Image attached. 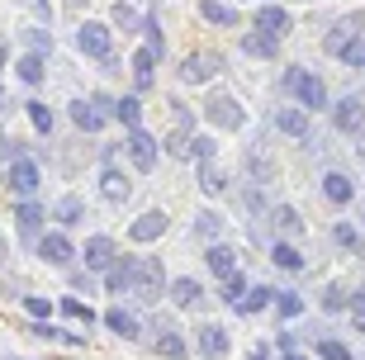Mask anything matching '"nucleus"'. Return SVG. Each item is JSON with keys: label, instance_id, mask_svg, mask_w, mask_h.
Masks as SVG:
<instances>
[{"label": "nucleus", "instance_id": "2", "mask_svg": "<svg viewBox=\"0 0 365 360\" xmlns=\"http://www.w3.org/2000/svg\"><path fill=\"white\" fill-rule=\"evenodd\" d=\"M133 294L138 299H157L162 294V266L152 256H138L133 261Z\"/></svg>", "mask_w": 365, "mask_h": 360}, {"label": "nucleus", "instance_id": "49", "mask_svg": "<svg viewBox=\"0 0 365 360\" xmlns=\"http://www.w3.org/2000/svg\"><path fill=\"white\" fill-rule=\"evenodd\" d=\"M351 313L365 322V289H361V294H351Z\"/></svg>", "mask_w": 365, "mask_h": 360}, {"label": "nucleus", "instance_id": "14", "mask_svg": "<svg viewBox=\"0 0 365 360\" xmlns=\"http://www.w3.org/2000/svg\"><path fill=\"white\" fill-rule=\"evenodd\" d=\"M275 128L289 133V138H304L309 133V109H280V114H275Z\"/></svg>", "mask_w": 365, "mask_h": 360}, {"label": "nucleus", "instance_id": "50", "mask_svg": "<svg viewBox=\"0 0 365 360\" xmlns=\"http://www.w3.org/2000/svg\"><path fill=\"white\" fill-rule=\"evenodd\" d=\"M284 360H304V356H299V351H284Z\"/></svg>", "mask_w": 365, "mask_h": 360}, {"label": "nucleus", "instance_id": "46", "mask_svg": "<svg viewBox=\"0 0 365 360\" xmlns=\"http://www.w3.org/2000/svg\"><path fill=\"white\" fill-rule=\"evenodd\" d=\"M195 157L209 161V157H214V143H209V138H195Z\"/></svg>", "mask_w": 365, "mask_h": 360}, {"label": "nucleus", "instance_id": "18", "mask_svg": "<svg viewBox=\"0 0 365 360\" xmlns=\"http://www.w3.org/2000/svg\"><path fill=\"white\" fill-rule=\"evenodd\" d=\"M323 195H327L332 204H351V180H346L341 171H327V175H323Z\"/></svg>", "mask_w": 365, "mask_h": 360}, {"label": "nucleus", "instance_id": "20", "mask_svg": "<svg viewBox=\"0 0 365 360\" xmlns=\"http://www.w3.org/2000/svg\"><path fill=\"white\" fill-rule=\"evenodd\" d=\"M100 195H105L109 204H123V200H128V180H123L119 171H105V175H100Z\"/></svg>", "mask_w": 365, "mask_h": 360}, {"label": "nucleus", "instance_id": "36", "mask_svg": "<svg viewBox=\"0 0 365 360\" xmlns=\"http://www.w3.org/2000/svg\"><path fill=\"white\" fill-rule=\"evenodd\" d=\"M62 313H67V318H76V322H86V327L95 322V313L81 304V299H67V304H62Z\"/></svg>", "mask_w": 365, "mask_h": 360}, {"label": "nucleus", "instance_id": "31", "mask_svg": "<svg viewBox=\"0 0 365 360\" xmlns=\"http://www.w3.org/2000/svg\"><path fill=\"white\" fill-rule=\"evenodd\" d=\"M81 214H86V209H81V200H76V195H67V200H62V204H57V223H81Z\"/></svg>", "mask_w": 365, "mask_h": 360}, {"label": "nucleus", "instance_id": "37", "mask_svg": "<svg viewBox=\"0 0 365 360\" xmlns=\"http://www.w3.org/2000/svg\"><path fill=\"white\" fill-rule=\"evenodd\" d=\"M275 304H280L284 318H299V313H304V299H299V294H289V289H284L280 299H275Z\"/></svg>", "mask_w": 365, "mask_h": 360}, {"label": "nucleus", "instance_id": "3", "mask_svg": "<svg viewBox=\"0 0 365 360\" xmlns=\"http://www.w3.org/2000/svg\"><path fill=\"white\" fill-rule=\"evenodd\" d=\"M204 114H209L214 123H223V128H242V119H247L242 105H237L232 95H214V100L204 105Z\"/></svg>", "mask_w": 365, "mask_h": 360}, {"label": "nucleus", "instance_id": "35", "mask_svg": "<svg viewBox=\"0 0 365 360\" xmlns=\"http://www.w3.org/2000/svg\"><path fill=\"white\" fill-rule=\"evenodd\" d=\"M195 232H200V237H218V232H223V218L218 214H200L195 218Z\"/></svg>", "mask_w": 365, "mask_h": 360}, {"label": "nucleus", "instance_id": "48", "mask_svg": "<svg viewBox=\"0 0 365 360\" xmlns=\"http://www.w3.org/2000/svg\"><path fill=\"white\" fill-rule=\"evenodd\" d=\"M323 304H327V308H346V289H327Z\"/></svg>", "mask_w": 365, "mask_h": 360}, {"label": "nucleus", "instance_id": "26", "mask_svg": "<svg viewBox=\"0 0 365 360\" xmlns=\"http://www.w3.org/2000/svg\"><path fill=\"white\" fill-rule=\"evenodd\" d=\"M242 53H252V57H275V38H266V34H247V38H242Z\"/></svg>", "mask_w": 365, "mask_h": 360}, {"label": "nucleus", "instance_id": "24", "mask_svg": "<svg viewBox=\"0 0 365 360\" xmlns=\"http://www.w3.org/2000/svg\"><path fill=\"white\" fill-rule=\"evenodd\" d=\"M271 261H275V266H280V270H304V256H299L294 247H289V242H275Z\"/></svg>", "mask_w": 365, "mask_h": 360}, {"label": "nucleus", "instance_id": "5", "mask_svg": "<svg viewBox=\"0 0 365 360\" xmlns=\"http://www.w3.org/2000/svg\"><path fill=\"white\" fill-rule=\"evenodd\" d=\"M361 14H351V19H341L337 29H332V34H327V53H337V57H346V48H351L356 38H361Z\"/></svg>", "mask_w": 365, "mask_h": 360}, {"label": "nucleus", "instance_id": "10", "mask_svg": "<svg viewBox=\"0 0 365 360\" xmlns=\"http://www.w3.org/2000/svg\"><path fill=\"white\" fill-rule=\"evenodd\" d=\"M162 232H166V214H162V209H152V214H143L133 227H128V237H133V242H157Z\"/></svg>", "mask_w": 365, "mask_h": 360}, {"label": "nucleus", "instance_id": "23", "mask_svg": "<svg viewBox=\"0 0 365 360\" xmlns=\"http://www.w3.org/2000/svg\"><path fill=\"white\" fill-rule=\"evenodd\" d=\"M114 114H119V123L128 128V133H133V128H138V119H143V105H138L133 95H123L119 105H114Z\"/></svg>", "mask_w": 365, "mask_h": 360}, {"label": "nucleus", "instance_id": "30", "mask_svg": "<svg viewBox=\"0 0 365 360\" xmlns=\"http://www.w3.org/2000/svg\"><path fill=\"white\" fill-rule=\"evenodd\" d=\"M271 299H275V289H247V299L237 304V313H261Z\"/></svg>", "mask_w": 365, "mask_h": 360}, {"label": "nucleus", "instance_id": "40", "mask_svg": "<svg viewBox=\"0 0 365 360\" xmlns=\"http://www.w3.org/2000/svg\"><path fill=\"white\" fill-rule=\"evenodd\" d=\"M143 29H148V53H152V57H162V48H166V43H162V29H157V19H148Z\"/></svg>", "mask_w": 365, "mask_h": 360}, {"label": "nucleus", "instance_id": "22", "mask_svg": "<svg viewBox=\"0 0 365 360\" xmlns=\"http://www.w3.org/2000/svg\"><path fill=\"white\" fill-rule=\"evenodd\" d=\"M14 223H19V232H38V223H43V209L34 200H24L19 209H14Z\"/></svg>", "mask_w": 365, "mask_h": 360}, {"label": "nucleus", "instance_id": "25", "mask_svg": "<svg viewBox=\"0 0 365 360\" xmlns=\"http://www.w3.org/2000/svg\"><path fill=\"white\" fill-rule=\"evenodd\" d=\"M105 322H109V332H119V336H138V322L123 313V308H109L105 313Z\"/></svg>", "mask_w": 365, "mask_h": 360}, {"label": "nucleus", "instance_id": "13", "mask_svg": "<svg viewBox=\"0 0 365 360\" xmlns=\"http://www.w3.org/2000/svg\"><path fill=\"white\" fill-rule=\"evenodd\" d=\"M257 29L266 34V38H275V43H280V34L289 29V14H284L280 5H266V10L257 14Z\"/></svg>", "mask_w": 365, "mask_h": 360}, {"label": "nucleus", "instance_id": "28", "mask_svg": "<svg viewBox=\"0 0 365 360\" xmlns=\"http://www.w3.org/2000/svg\"><path fill=\"white\" fill-rule=\"evenodd\" d=\"M204 19H214V24H237V10H228V5H218V0H204L200 5Z\"/></svg>", "mask_w": 365, "mask_h": 360}, {"label": "nucleus", "instance_id": "1", "mask_svg": "<svg viewBox=\"0 0 365 360\" xmlns=\"http://www.w3.org/2000/svg\"><path fill=\"white\" fill-rule=\"evenodd\" d=\"M284 86H289V91L299 95V105L304 109H323L327 105V91H323V81L313 76V71H289V76H284Z\"/></svg>", "mask_w": 365, "mask_h": 360}, {"label": "nucleus", "instance_id": "17", "mask_svg": "<svg viewBox=\"0 0 365 360\" xmlns=\"http://www.w3.org/2000/svg\"><path fill=\"white\" fill-rule=\"evenodd\" d=\"M200 351H204V356H228V332L214 327V322L200 327Z\"/></svg>", "mask_w": 365, "mask_h": 360}, {"label": "nucleus", "instance_id": "4", "mask_svg": "<svg viewBox=\"0 0 365 360\" xmlns=\"http://www.w3.org/2000/svg\"><path fill=\"white\" fill-rule=\"evenodd\" d=\"M128 157H133L138 171H152V166H157V138L133 128V133H128Z\"/></svg>", "mask_w": 365, "mask_h": 360}, {"label": "nucleus", "instance_id": "21", "mask_svg": "<svg viewBox=\"0 0 365 360\" xmlns=\"http://www.w3.org/2000/svg\"><path fill=\"white\" fill-rule=\"evenodd\" d=\"M114 261V242L109 237H91L86 242V266H109Z\"/></svg>", "mask_w": 365, "mask_h": 360}, {"label": "nucleus", "instance_id": "8", "mask_svg": "<svg viewBox=\"0 0 365 360\" xmlns=\"http://www.w3.org/2000/svg\"><path fill=\"white\" fill-rule=\"evenodd\" d=\"M218 71V57L214 53H190L185 62H180V81H190V86H195V81H209Z\"/></svg>", "mask_w": 365, "mask_h": 360}, {"label": "nucleus", "instance_id": "9", "mask_svg": "<svg viewBox=\"0 0 365 360\" xmlns=\"http://www.w3.org/2000/svg\"><path fill=\"white\" fill-rule=\"evenodd\" d=\"M38 180H43V175H38V166H34V161H14V166H10V180H5V185H10L14 195H24V200H29V195L38 190Z\"/></svg>", "mask_w": 365, "mask_h": 360}, {"label": "nucleus", "instance_id": "51", "mask_svg": "<svg viewBox=\"0 0 365 360\" xmlns=\"http://www.w3.org/2000/svg\"><path fill=\"white\" fill-rule=\"evenodd\" d=\"M0 71H5V48H0Z\"/></svg>", "mask_w": 365, "mask_h": 360}, {"label": "nucleus", "instance_id": "12", "mask_svg": "<svg viewBox=\"0 0 365 360\" xmlns=\"http://www.w3.org/2000/svg\"><path fill=\"white\" fill-rule=\"evenodd\" d=\"M332 119H337V128H341V133H356V128H361V123H365V105H361V100H351V95H346V100H341V105H337V114H332Z\"/></svg>", "mask_w": 365, "mask_h": 360}, {"label": "nucleus", "instance_id": "6", "mask_svg": "<svg viewBox=\"0 0 365 360\" xmlns=\"http://www.w3.org/2000/svg\"><path fill=\"white\" fill-rule=\"evenodd\" d=\"M76 48H81L86 57H109V29H105V24H81V34H76Z\"/></svg>", "mask_w": 365, "mask_h": 360}, {"label": "nucleus", "instance_id": "7", "mask_svg": "<svg viewBox=\"0 0 365 360\" xmlns=\"http://www.w3.org/2000/svg\"><path fill=\"white\" fill-rule=\"evenodd\" d=\"M105 100H76L71 105V119H76V128H86V133H100L105 128Z\"/></svg>", "mask_w": 365, "mask_h": 360}, {"label": "nucleus", "instance_id": "33", "mask_svg": "<svg viewBox=\"0 0 365 360\" xmlns=\"http://www.w3.org/2000/svg\"><path fill=\"white\" fill-rule=\"evenodd\" d=\"M242 299H247V280H242V275H232V280H223V304H232V308H237Z\"/></svg>", "mask_w": 365, "mask_h": 360}, {"label": "nucleus", "instance_id": "43", "mask_svg": "<svg viewBox=\"0 0 365 360\" xmlns=\"http://www.w3.org/2000/svg\"><path fill=\"white\" fill-rule=\"evenodd\" d=\"M346 67H365V38H356L351 48H346Z\"/></svg>", "mask_w": 365, "mask_h": 360}, {"label": "nucleus", "instance_id": "44", "mask_svg": "<svg viewBox=\"0 0 365 360\" xmlns=\"http://www.w3.org/2000/svg\"><path fill=\"white\" fill-rule=\"evenodd\" d=\"M29 38H34V53H53V38H48V34H43V29H34V34H29Z\"/></svg>", "mask_w": 365, "mask_h": 360}, {"label": "nucleus", "instance_id": "11", "mask_svg": "<svg viewBox=\"0 0 365 360\" xmlns=\"http://www.w3.org/2000/svg\"><path fill=\"white\" fill-rule=\"evenodd\" d=\"M38 256L48 261V266H67L71 261V242L62 237V232H48V237L38 242Z\"/></svg>", "mask_w": 365, "mask_h": 360}, {"label": "nucleus", "instance_id": "27", "mask_svg": "<svg viewBox=\"0 0 365 360\" xmlns=\"http://www.w3.org/2000/svg\"><path fill=\"white\" fill-rule=\"evenodd\" d=\"M29 123H34V128H38V133H53V109L48 105H38V100H29Z\"/></svg>", "mask_w": 365, "mask_h": 360}, {"label": "nucleus", "instance_id": "16", "mask_svg": "<svg viewBox=\"0 0 365 360\" xmlns=\"http://www.w3.org/2000/svg\"><path fill=\"white\" fill-rule=\"evenodd\" d=\"M128 67H133V81H138V91H148L152 81H157V71H152V67H157V57H152L148 48H138V53H133V62H128Z\"/></svg>", "mask_w": 365, "mask_h": 360}, {"label": "nucleus", "instance_id": "34", "mask_svg": "<svg viewBox=\"0 0 365 360\" xmlns=\"http://www.w3.org/2000/svg\"><path fill=\"white\" fill-rule=\"evenodd\" d=\"M171 299H176L180 308L195 304V299H200V284H195V280H176V284H171Z\"/></svg>", "mask_w": 365, "mask_h": 360}, {"label": "nucleus", "instance_id": "42", "mask_svg": "<svg viewBox=\"0 0 365 360\" xmlns=\"http://www.w3.org/2000/svg\"><path fill=\"white\" fill-rule=\"evenodd\" d=\"M24 308L34 313V318H48V313H53V304H48V299H38V294H29V299H24Z\"/></svg>", "mask_w": 365, "mask_h": 360}, {"label": "nucleus", "instance_id": "39", "mask_svg": "<svg viewBox=\"0 0 365 360\" xmlns=\"http://www.w3.org/2000/svg\"><path fill=\"white\" fill-rule=\"evenodd\" d=\"M318 356L323 360H351V351L341 346V341H318Z\"/></svg>", "mask_w": 365, "mask_h": 360}, {"label": "nucleus", "instance_id": "38", "mask_svg": "<svg viewBox=\"0 0 365 360\" xmlns=\"http://www.w3.org/2000/svg\"><path fill=\"white\" fill-rule=\"evenodd\" d=\"M200 180H204V190H209V195H218V190H223V171H218V166H209V161H204Z\"/></svg>", "mask_w": 365, "mask_h": 360}, {"label": "nucleus", "instance_id": "19", "mask_svg": "<svg viewBox=\"0 0 365 360\" xmlns=\"http://www.w3.org/2000/svg\"><path fill=\"white\" fill-rule=\"evenodd\" d=\"M105 289L109 294H123V289H133V261H114L105 275Z\"/></svg>", "mask_w": 365, "mask_h": 360}, {"label": "nucleus", "instance_id": "15", "mask_svg": "<svg viewBox=\"0 0 365 360\" xmlns=\"http://www.w3.org/2000/svg\"><path fill=\"white\" fill-rule=\"evenodd\" d=\"M209 270L223 275V280H232L237 275V252L232 247H209Z\"/></svg>", "mask_w": 365, "mask_h": 360}, {"label": "nucleus", "instance_id": "52", "mask_svg": "<svg viewBox=\"0 0 365 360\" xmlns=\"http://www.w3.org/2000/svg\"><path fill=\"white\" fill-rule=\"evenodd\" d=\"M361 157H365V138H361Z\"/></svg>", "mask_w": 365, "mask_h": 360}, {"label": "nucleus", "instance_id": "45", "mask_svg": "<svg viewBox=\"0 0 365 360\" xmlns=\"http://www.w3.org/2000/svg\"><path fill=\"white\" fill-rule=\"evenodd\" d=\"M275 223H280V227H289V232H294V227H299V214H294V209H275Z\"/></svg>", "mask_w": 365, "mask_h": 360}, {"label": "nucleus", "instance_id": "41", "mask_svg": "<svg viewBox=\"0 0 365 360\" xmlns=\"http://www.w3.org/2000/svg\"><path fill=\"white\" fill-rule=\"evenodd\" d=\"M157 351H162V356H171V360H180V356H185V341H180V336H162V341H157Z\"/></svg>", "mask_w": 365, "mask_h": 360}, {"label": "nucleus", "instance_id": "29", "mask_svg": "<svg viewBox=\"0 0 365 360\" xmlns=\"http://www.w3.org/2000/svg\"><path fill=\"white\" fill-rule=\"evenodd\" d=\"M19 81H29V86H38V81H43V57L38 53L19 57Z\"/></svg>", "mask_w": 365, "mask_h": 360}, {"label": "nucleus", "instance_id": "47", "mask_svg": "<svg viewBox=\"0 0 365 360\" xmlns=\"http://www.w3.org/2000/svg\"><path fill=\"white\" fill-rule=\"evenodd\" d=\"M337 242H341V247H356L361 237H356V227H346V223H341V227H337Z\"/></svg>", "mask_w": 365, "mask_h": 360}, {"label": "nucleus", "instance_id": "32", "mask_svg": "<svg viewBox=\"0 0 365 360\" xmlns=\"http://www.w3.org/2000/svg\"><path fill=\"white\" fill-rule=\"evenodd\" d=\"M166 152H171V157H195V138L190 133H171L166 138Z\"/></svg>", "mask_w": 365, "mask_h": 360}]
</instances>
